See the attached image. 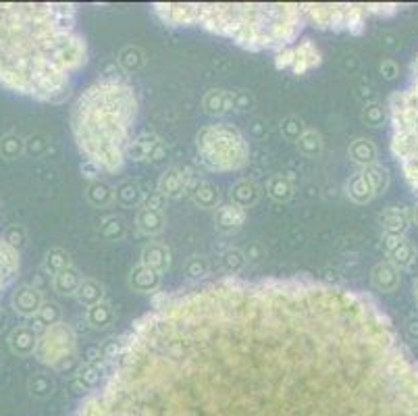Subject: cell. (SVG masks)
<instances>
[{
  "mask_svg": "<svg viewBox=\"0 0 418 416\" xmlns=\"http://www.w3.org/2000/svg\"><path fill=\"white\" fill-rule=\"evenodd\" d=\"M117 339L73 416H418V358L373 296L333 283L204 281Z\"/></svg>",
  "mask_w": 418,
  "mask_h": 416,
  "instance_id": "obj_1",
  "label": "cell"
},
{
  "mask_svg": "<svg viewBox=\"0 0 418 416\" xmlns=\"http://www.w3.org/2000/svg\"><path fill=\"white\" fill-rule=\"evenodd\" d=\"M87 63L77 6L0 2V87L38 102H60Z\"/></svg>",
  "mask_w": 418,
  "mask_h": 416,
  "instance_id": "obj_2",
  "label": "cell"
},
{
  "mask_svg": "<svg viewBox=\"0 0 418 416\" xmlns=\"http://www.w3.org/2000/svg\"><path fill=\"white\" fill-rule=\"evenodd\" d=\"M152 13L168 28H200L246 50H281L298 42L306 26L302 4L156 2Z\"/></svg>",
  "mask_w": 418,
  "mask_h": 416,
  "instance_id": "obj_3",
  "label": "cell"
},
{
  "mask_svg": "<svg viewBox=\"0 0 418 416\" xmlns=\"http://www.w3.org/2000/svg\"><path fill=\"white\" fill-rule=\"evenodd\" d=\"M138 119V94L125 75L104 73L73 105L71 132L85 163L117 173L127 163Z\"/></svg>",
  "mask_w": 418,
  "mask_h": 416,
  "instance_id": "obj_4",
  "label": "cell"
},
{
  "mask_svg": "<svg viewBox=\"0 0 418 416\" xmlns=\"http://www.w3.org/2000/svg\"><path fill=\"white\" fill-rule=\"evenodd\" d=\"M391 127L390 150L408 188L418 196V55L410 63L408 80L387 102Z\"/></svg>",
  "mask_w": 418,
  "mask_h": 416,
  "instance_id": "obj_5",
  "label": "cell"
},
{
  "mask_svg": "<svg viewBox=\"0 0 418 416\" xmlns=\"http://www.w3.org/2000/svg\"><path fill=\"white\" fill-rule=\"evenodd\" d=\"M195 154L213 173H233L248 165L250 144L231 123H213L195 134Z\"/></svg>",
  "mask_w": 418,
  "mask_h": 416,
  "instance_id": "obj_6",
  "label": "cell"
},
{
  "mask_svg": "<svg viewBox=\"0 0 418 416\" xmlns=\"http://www.w3.org/2000/svg\"><path fill=\"white\" fill-rule=\"evenodd\" d=\"M400 11V4H302L304 21L318 29H333V31H350L363 33L366 19L370 15L390 17Z\"/></svg>",
  "mask_w": 418,
  "mask_h": 416,
  "instance_id": "obj_7",
  "label": "cell"
},
{
  "mask_svg": "<svg viewBox=\"0 0 418 416\" xmlns=\"http://www.w3.org/2000/svg\"><path fill=\"white\" fill-rule=\"evenodd\" d=\"M38 361L48 368L65 370L77 358V335L65 321L44 329L38 335L36 354Z\"/></svg>",
  "mask_w": 418,
  "mask_h": 416,
  "instance_id": "obj_8",
  "label": "cell"
},
{
  "mask_svg": "<svg viewBox=\"0 0 418 416\" xmlns=\"http://www.w3.org/2000/svg\"><path fill=\"white\" fill-rule=\"evenodd\" d=\"M323 55L312 40H298L275 53V67L279 71H291L294 75H306L312 69L321 67Z\"/></svg>",
  "mask_w": 418,
  "mask_h": 416,
  "instance_id": "obj_9",
  "label": "cell"
},
{
  "mask_svg": "<svg viewBox=\"0 0 418 416\" xmlns=\"http://www.w3.org/2000/svg\"><path fill=\"white\" fill-rule=\"evenodd\" d=\"M381 246L385 252V260L391 262L400 271H408L417 265L418 250L412 244L410 238L406 235H393V233H383Z\"/></svg>",
  "mask_w": 418,
  "mask_h": 416,
  "instance_id": "obj_10",
  "label": "cell"
},
{
  "mask_svg": "<svg viewBox=\"0 0 418 416\" xmlns=\"http://www.w3.org/2000/svg\"><path fill=\"white\" fill-rule=\"evenodd\" d=\"M194 171L188 166H171L167 169L156 186V192L165 200H177L190 194V188L194 183Z\"/></svg>",
  "mask_w": 418,
  "mask_h": 416,
  "instance_id": "obj_11",
  "label": "cell"
},
{
  "mask_svg": "<svg viewBox=\"0 0 418 416\" xmlns=\"http://www.w3.org/2000/svg\"><path fill=\"white\" fill-rule=\"evenodd\" d=\"M252 105V98L244 92H227V90H210L204 96V111L208 114L221 117L229 111H246Z\"/></svg>",
  "mask_w": 418,
  "mask_h": 416,
  "instance_id": "obj_12",
  "label": "cell"
},
{
  "mask_svg": "<svg viewBox=\"0 0 418 416\" xmlns=\"http://www.w3.org/2000/svg\"><path fill=\"white\" fill-rule=\"evenodd\" d=\"M44 302H46L44 300V294L40 289H36L31 283H23V285L15 287L13 289V296H11L13 310L19 316H23V319H33L40 312V308H42Z\"/></svg>",
  "mask_w": 418,
  "mask_h": 416,
  "instance_id": "obj_13",
  "label": "cell"
},
{
  "mask_svg": "<svg viewBox=\"0 0 418 416\" xmlns=\"http://www.w3.org/2000/svg\"><path fill=\"white\" fill-rule=\"evenodd\" d=\"M21 271V254L19 250L9 246L0 238V300L11 289V285L17 281Z\"/></svg>",
  "mask_w": 418,
  "mask_h": 416,
  "instance_id": "obj_14",
  "label": "cell"
},
{
  "mask_svg": "<svg viewBox=\"0 0 418 416\" xmlns=\"http://www.w3.org/2000/svg\"><path fill=\"white\" fill-rule=\"evenodd\" d=\"M163 142L159 136L154 134H139V136H134V142L129 146V154H127V161H136V163H144V161H161L163 156Z\"/></svg>",
  "mask_w": 418,
  "mask_h": 416,
  "instance_id": "obj_15",
  "label": "cell"
},
{
  "mask_svg": "<svg viewBox=\"0 0 418 416\" xmlns=\"http://www.w3.org/2000/svg\"><path fill=\"white\" fill-rule=\"evenodd\" d=\"M6 346L9 350L19 356V358H29L36 354V346H38V333L33 331L29 325H17L15 329L6 335Z\"/></svg>",
  "mask_w": 418,
  "mask_h": 416,
  "instance_id": "obj_16",
  "label": "cell"
},
{
  "mask_svg": "<svg viewBox=\"0 0 418 416\" xmlns=\"http://www.w3.org/2000/svg\"><path fill=\"white\" fill-rule=\"evenodd\" d=\"M246 219H248L246 208H242L233 202H225V204H219V208H217L215 225L221 233H233L244 227Z\"/></svg>",
  "mask_w": 418,
  "mask_h": 416,
  "instance_id": "obj_17",
  "label": "cell"
},
{
  "mask_svg": "<svg viewBox=\"0 0 418 416\" xmlns=\"http://www.w3.org/2000/svg\"><path fill=\"white\" fill-rule=\"evenodd\" d=\"M379 225L383 233H393V235H406V231L412 225V215L410 208L406 206H387L379 215Z\"/></svg>",
  "mask_w": 418,
  "mask_h": 416,
  "instance_id": "obj_18",
  "label": "cell"
},
{
  "mask_svg": "<svg viewBox=\"0 0 418 416\" xmlns=\"http://www.w3.org/2000/svg\"><path fill=\"white\" fill-rule=\"evenodd\" d=\"M370 283L377 292L381 294H391L400 287L402 283V271L395 269L391 262L383 260V262H377L370 271Z\"/></svg>",
  "mask_w": 418,
  "mask_h": 416,
  "instance_id": "obj_19",
  "label": "cell"
},
{
  "mask_svg": "<svg viewBox=\"0 0 418 416\" xmlns=\"http://www.w3.org/2000/svg\"><path fill=\"white\" fill-rule=\"evenodd\" d=\"M163 285V275L152 271L150 267L136 265L129 273V287L138 294H152L156 296Z\"/></svg>",
  "mask_w": 418,
  "mask_h": 416,
  "instance_id": "obj_20",
  "label": "cell"
},
{
  "mask_svg": "<svg viewBox=\"0 0 418 416\" xmlns=\"http://www.w3.org/2000/svg\"><path fill=\"white\" fill-rule=\"evenodd\" d=\"M139 265L150 267L152 271L165 275L168 269H171V250H168L167 244L150 242L148 246H144V250H141Z\"/></svg>",
  "mask_w": 418,
  "mask_h": 416,
  "instance_id": "obj_21",
  "label": "cell"
},
{
  "mask_svg": "<svg viewBox=\"0 0 418 416\" xmlns=\"http://www.w3.org/2000/svg\"><path fill=\"white\" fill-rule=\"evenodd\" d=\"M345 196L354 202V204H368L370 200H375L377 194L368 181V177L364 175V171H356L354 175H350V179L345 181Z\"/></svg>",
  "mask_w": 418,
  "mask_h": 416,
  "instance_id": "obj_22",
  "label": "cell"
},
{
  "mask_svg": "<svg viewBox=\"0 0 418 416\" xmlns=\"http://www.w3.org/2000/svg\"><path fill=\"white\" fill-rule=\"evenodd\" d=\"M190 198L194 200L195 206L200 208H219V188L208 181V179H194L192 188H190Z\"/></svg>",
  "mask_w": 418,
  "mask_h": 416,
  "instance_id": "obj_23",
  "label": "cell"
},
{
  "mask_svg": "<svg viewBox=\"0 0 418 416\" xmlns=\"http://www.w3.org/2000/svg\"><path fill=\"white\" fill-rule=\"evenodd\" d=\"M348 156H350V161H352L354 165H358L360 169H364V166H370L377 163L379 150H377V146H375L373 139L356 138L350 144V148H348Z\"/></svg>",
  "mask_w": 418,
  "mask_h": 416,
  "instance_id": "obj_24",
  "label": "cell"
},
{
  "mask_svg": "<svg viewBox=\"0 0 418 416\" xmlns=\"http://www.w3.org/2000/svg\"><path fill=\"white\" fill-rule=\"evenodd\" d=\"M167 225V219H165V213L163 210H152V208H144L139 206L138 215H136V227H138L139 233L144 235H159Z\"/></svg>",
  "mask_w": 418,
  "mask_h": 416,
  "instance_id": "obj_25",
  "label": "cell"
},
{
  "mask_svg": "<svg viewBox=\"0 0 418 416\" xmlns=\"http://www.w3.org/2000/svg\"><path fill=\"white\" fill-rule=\"evenodd\" d=\"M84 281V275L77 267H67L65 271H60L58 275L53 277V287L58 296H75L80 285Z\"/></svg>",
  "mask_w": 418,
  "mask_h": 416,
  "instance_id": "obj_26",
  "label": "cell"
},
{
  "mask_svg": "<svg viewBox=\"0 0 418 416\" xmlns=\"http://www.w3.org/2000/svg\"><path fill=\"white\" fill-rule=\"evenodd\" d=\"M85 323L92 329H96V331H104V329L112 327V323H114V310H112L111 302L104 300L100 304L85 308Z\"/></svg>",
  "mask_w": 418,
  "mask_h": 416,
  "instance_id": "obj_27",
  "label": "cell"
},
{
  "mask_svg": "<svg viewBox=\"0 0 418 416\" xmlns=\"http://www.w3.org/2000/svg\"><path fill=\"white\" fill-rule=\"evenodd\" d=\"M75 300L84 306V308H90V306H96L100 304V302H104V300H107L104 285H102L100 281H96V279L84 277L80 289H77V294H75Z\"/></svg>",
  "mask_w": 418,
  "mask_h": 416,
  "instance_id": "obj_28",
  "label": "cell"
},
{
  "mask_svg": "<svg viewBox=\"0 0 418 416\" xmlns=\"http://www.w3.org/2000/svg\"><path fill=\"white\" fill-rule=\"evenodd\" d=\"M258 198H260L258 183H254L250 179H242V181H237L231 188V200L229 202H233V204H237L242 208H250V206H254L258 202Z\"/></svg>",
  "mask_w": 418,
  "mask_h": 416,
  "instance_id": "obj_29",
  "label": "cell"
},
{
  "mask_svg": "<svg viewBox=\"0 0 418 416\" xmlns=\"http://www.w3.org/2000/svg\"><path fill=\"white\" fill-rule=\"evenodd\" d=\"M60 321H63V316H60V308H58L55 302H44L42 308H40V312L31 319V325H29V327L40 335L44 329L53 327V325L60 323Z\"/></svg>",
  "mask_w": 418,
  "mask_h": 416,
  "instance_id": "obj_30",
  "label": "cell"
},
{
  "mask_svg": "<svg viewBox=\"0 0 418 416\" xmlns=\"http://www.w3.org/2000/svg\"><path fill=\"white\" fill-rule=\"evenodd\" d=\"M71 256L69 252L63 248H50L44 256V262H42V271L48 275V277H55L60 271H65L67 267H71Z\"/></svg>",
  "mask_w": 418,
  "mask_h": 416,
  "instance_id": "obj_31",
  "label": "cell"
},
{
  "mask_svg": "<svg viewBox=\"0 0 418 416\" xmlns=\"http://www.w3.org/2000/svg\"><path fill=\"white\" fill-rule=\"evenodd\" d=\"M85 198H87V202H90L92 206H98V208H102V206L111 204L112 200H114V190H112L107 181H102V179H96V181H90V183H87Z\"/></svg>",
  "mask_w": 418,
  "mask_h": 416,
  "instance_id": "obj_32",
  "label": "cell"
},
{
  "mask_svg": "<svg viewBox=\"0 0 418 416\" xmlns=\"http://www.w3.org/2000/svg\"><path fill=\"white\" fill-rule=\"evenodd\" d=\"M102 375H104V370H100L98 366H92V364L84 362V364L77 368V375H75V385H80V391L90 393V391H94V389L100 385V381H102Z\"/></svg>",
  "mask_w": 418,
  "mask_h": 416,
  "instance_id": "obj_33",
  "label": "cell"
},
{
  "mask_svg": "<svg viewBox=\"0 0 418 416\" xmlns=\"http://www.w3.org/2000/svg\"><path fill=\"white\" fill-rule=\"evenodd\" d=\"M267 194L277 202H289L294 196V181L285 175H273L267 183Z\"/></svg>",
  "mask_w": 418,
  "mask_h": 416,
  "instance_id": "obj_34",
  "label": "cell"
},
{
  "mask_svg": "<svg viewBox=\"0 0 418 416\" xmlns=\"http://www.w3.org/2000/svg\"><path fill=\"white\" fill-rule=\"evenodd\" d=\"M28 391L38 400H46L55 393V381L46 373H33L28 381Z\"/></svg>",
  "mask_w": 418,
  "mask_h": 416,
  "instance_id": "obj_35",
  "label": "cell"
},
{
  "mask_svg": "<svg viewBox=\"0 0 418 416\" xmlns=\"http://www.w3.org/2000/svg\"><path fill=\"white\" fill-rule=\"evenodd\" d=\"M363 171H364V175L368 177V181H370V186H373L375 194L381 196L387 192L391 177H390V171H387L385 166L379 165V163H375V165L364 166Z\"/></svg>",
  "mask_w": 418,
  "mask_h": 416,
  "instance_id": "obj_36",
  "label": "cell"
},
{
  "mask_svg": "<svg viewBox=\"0 0 418 416\" xmlns=\"http://www.w3.org/2000/svg\"><path fill=\"white\" fill-rule=\"evenodd\" d=\"M246 265H248V256H246L242 250L231 248L227 250L223 256H221V267H223V271L229 277L240 275V273L246 269Z\"/></svg>",
  "mask_w": 418,
  "mask_h": 416,
  "instance_id": "obj_37",
  "label": "cell"
},
{
  "mask_svg": "<svg viewBox=\"0 0 418 416\" xmlns=\"http://www.w3.org/2000/svg\"><path fill=\"white\" fill-rule=\"evenodd\" d=\"M26 152V139L17 134H6L0 138V156L4 161H15Z\"/></svg>",
  "mask_w": 418,
  "mask_h": 416,
  "instance_id": "obj_38",
  "label": "cell"
},
{
  "mask_svg": "<svg viewBox=\"0 0 418 416\" xmlns=\"http://www.w3.org/2000/svg\"><path fill=\"white\" fill-rule=\"evenodd\" d=\"M296 146H298V150L304 154V156H316V154H321V150H323V138H321V134L318 132H314V129H306L298 142H296Z\"/></svg>",
  "mask_w": 418,
  "mask_h": 416,
  "instance_id": "obj_39",
  "label": "cell"
},
{
  "mask_svg": "<svg viewBox=\"0 0 418 416\" xmlns=\"http://www.w3.org/2000/svg\"><path fill=\"white\" fill-rule=\"evenodd\" d=\"M119 67L127 73L132 71H138L139 67L144 65V53L139 50L138 46H125L121 53H119Z\"/></svg>",
  "mask_w": 418,
  "mask_h": 416,
  "instance_id": "obj_40",
  "label": "cell"
},
{
  "mask_svg": "<svg viewBox=\"0 0 418 416\" xmlns=\"http://www.w3.org/2000/svg\"><path fill=\"white\" fill-rule=\"evenodd\" d=\"M114 198H117L121 204H125V206H134V204H141L144 194L139 192L138 183H134V181H125V183H121V186H119V190L114 192Z\"/></svg>",
  "mask_w": 418,
  "mask_h": 416,
  "instance_id": "obj_41",
  "label": "cell"
},
{
  "mask_svg": "<svg viewBox=\"0 0 418 416\" xmlns=\"http://www.w3.org/2000/svg\"><path fill=\"white\" fill-rule=\"evenodd\" d=\"M363 119L368 127H381L387 119V109L379 102H370V105L364 107Z\"/></svg>",
  "mask_w": 418,
  "mask_h": 416,
  "instance_id": "obj_42",
  "label": "cell"
},
{
  "mask_svg": "<svg viewBox=\"0 0 418 416\" xmlns=\"http://www.w3.org/2000/svg\"><path fill=\"white\" fill-rule=\"evenodd\" d=\"M2 240L15 250H21L26 246V242H28V231H26L23 225H11V227H6Z\"/></svg>",
  "mask_w": 418,
  "mask_h": 416,
  "instance_id": "obj_43",
  "label": "cell"
},
{
  "mask_svg": "<svg viewBox=\"0 0 418 416\" xmlns=\"http://www.w3.org/2000/svg\"><path fill=\"white\" fill-rule=\"evenodd\" d=\"M306 132L304 123L298 119V117H287L283 123H281V134L283 138H287L289 142H298V138Z\"/></svg>",
  "mask_w": 418,
  "mask_h": 416,
  "instance_id": "obj_44",
  "label": "cell"
},
{
  "mask_svg": "<svg viewBox=\"0 0 418 416\" xmlns=\"http://www.w3.org/2000/svg\"><path fill=\"white\" fill-rule=\"evenodd\" d=\"M100 233L107 238V240H119L123 233H125V225L119 217H109L107 221L102 223L100 227Z\"/></svg>",
  "mask_w": 418,
  "mask_h": 416,
  "instance_id": "obj_45",
  "label": "cell"
},
{
  "mask_svg": "<svg viewBox=\"0 0 418 416\" xmlns=\"http://www.w3.org/2000/svg\"><path fill=\"white\" fill-rule=\"evenodd\" d=\"M186 269H188V275L190 277H202V275L208 273V262L204 258H192Z\"/></svg>",
  "mask_w": 418,
  "mask_h": 416,
  "instance_id": "obj_46",
  "label": "cell"
},
{
  "mask_svg": "<svg viewBox=\"0 0 418 416\" xmlns=\"http://www.w3.org/2000/svg\"><path fill=\"white\" fill-rule=\"evenodd\" d=\"M165 198L159 194V192H152L150 196H144V200H141V204L139 206H144V208H152V210H163L165 208Z\"/></svg>",
  "mask_w": 418,
  "mask_h": 416,
  "instance_id": "obj_47",
  "label": "cell"
},
{
  "mask_svg": "<svg viewBox=\"0 0 418 416\" xmlns=\"http://www.w3.org/2000/svg\"><path fill=\"white\" fill-rule=\"evenodd\" d=\"M406 333H408V337H410V339L418 341V319L417 316H410V319L406 321Z\"/></svg>",
  "mask_w": 418,
  "mask_h": 416,
  "instance_id": "obj_48",
  "label": "cell"
},
{
  "mask_svg": "<svg viewBox=\"0 0 418 416\" xmlns=\"http://www.w3.org/2000/svg\"><path fill=\"white\" fill-rule=\"evenodd\" d=\"M381 71H383V75H385L387 80H393V78L397 75V67H395V63H393V60H383Z\"/></svg>",
  "mask_w": 418,
  "mask_h": 416,
  "instance_id": "obj_49",
  "label": "cell"
},
{
  "mask_svg": "<svg viewBox=\"0 0 418 416\" xmlns=\"http://www.w3.org/2000/svg\"><path fill=\"white\" fill-rule=\"evenodd\" d=\"M4 329H6V312L0 308V333L4 331Z\"/></svg>",
  "mask_w": 418,
  "mask_h": 416,
  "instance_id": "obj_50",
  "label": "cell"
},
{
  "mask_svg": "<svg viewBox=\"0 0 418 416\" xmlns=\"http://www.w3.org/2000/svg\"><path fill=\"white\" fill-rule=\"evenodd\" d=\"M410 215H412V223H414V225L418 227V204H417V206H412V208H410Z\"/></svg>",
  "mask_w": 418,
  "mask_h": 416,
  "instance_id": "obj_51",
  "label": "cell"
},
{
  "mask_svg": "<svg viewBox=\"0 0 418 416\" xmlns=\"http://www.w3.org/2000/svg\"><path fill=\"white\" fill-rule=\"evenodd\" d=\"M414 298H417L418 302V281H414Z\"/></svg>",
  "mask_w": 418,
  "mask_h": 416,
  "instance_id": "obj_52",
  "label": "cell"
}]
</instances>
